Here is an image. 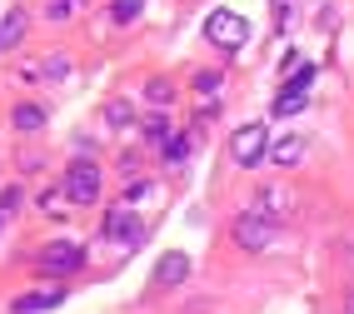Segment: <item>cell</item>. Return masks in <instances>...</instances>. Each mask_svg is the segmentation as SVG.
Instances as JSON below:
<instances>
[{
    "label": "cell",
    "mask_w": 354,
    "mask_h": 314,
    "mask_svg": "<svg viewBox=\"0 0 354 314\" xmlns=\"http://www.w3.org/2000/svg\"><path fill=\"white\" fill-rule=\"evenodd\" d=\"M65 200L70 205H95L100 200V165L95 160H70V170H65Z\"/></svg>",
    "instance_id": "6da1fadb"
},
{
    "label": "cell",
    "mask_w": 354,
    "mask_h": 314,
    "mask_svg": "<svg viewBox=\"0 0 354 314\" xmlns=\"http://www.w3.org/2000/svg\"><path fill=\"white\" fill-rule=\"evenodd\" d=\"M205 40H215L220 50H240V45L250 40V20L234 15V10H209V20H205Z\"/></svg>",
    "instance_id": "7a4b0ae2"
},
{
    "label": "cell",
    "mask_w": 354,
    "mask_h": 314,
    "mask_svg": "<svg viewBox=\"0 0 354 314\" xmlns=\"http://www.w3.org/2000/svg\"><path fill=\"white\" fill-rule=\"evenodd\" d=\"M265 150H270V130L259 125V120H254V125H245V130H234V135H230V160H234V165H245V170H250V165H259V160H265Z\"/></svg>",
    "instance_id": "3957f363"
},
{
    "label": "cell",
    "mask_w": 354,
    "mask_h": 314,
    "mask_svg": "<svg viewBox=\"0 0 354 314\" xmlns=\"http://www.w3.org/2000/svg\"><path fill=\"white\" fill-rule=\"evenodd\" d=\"M230 234H234V245H240V250H265L279 230H274L270 214H259V210H254V214H240V220L230 225Z\"/></svg>",
    "instance_id": "277c9868"
},
{
    "label": "cell",
    "mask_w": 354,
    "mask_h": 314,
    "mask_svg": "<svg viewBox=\"0 0 354 314\" xmlns=\"http://www.w3.org/2000/svg\"><path fill=\"white\" fill-rule=\"evenodd\" d=\"M40 264H45V275H75L80 264H85V250L75 245V239H55V245L45 250Z\"/></svg>",
    "instance_id": "5b68a950"
},
{
    "label": "cell",
    "mask_w": 354,
    "mask_h": 314,
    "mask_svg": "<svg viewBox=\"0 0 354 314\" xmlns=\"http://www.w3.org/2000/svg\"><path fill=\"white\" fill-rule=\"evenodd\" d=\"M105 239H115V245H140V239H145V225L135 220L130 210H110V220H105Z\"/></svg>",
    "instance_id": "8992f818"
},
{
    "label": "cell",
    "mask_w": 354,
    "mask_h": 314,
    "mask_svg": "<svg viewBox=\"0 0 354 314\" xmlns=\"http://www.w3.org/2000/svg\"><path fill=\"white\" fill-rule=\"evenodd\" d=\"M185 275H190V259H185L180 250H170L160 264H155V284L160 289H175V284H185Z\"/></svg>",
    "instance_id": "52a82bcc"
},
{
    "label": "cell",
    "mask_w": 354,
    "mask_h": 314,
    "mask_svg": "<svg viewBox=\"0 0 354 314\" xmlns=\"http://www.w3.org/2000/svg\"><path fill=\"white\" fill-rule=\"evenodd\" d=\"M60 299H65V289H35V295H20L10 309L15 314H45V309H55Z\"/></svg>",
    "instance_id": "ba28073f"
},
{
    "label": "cell",
    "mask_w": 354,
    "mask_h": 314,
    "mask_svg": "<svg viewBox=\"0 0 354 314\" xmlns=\"http://www.w3.org/2000/svg\"><path fill=\"white\" fill-rule=\"evenodd\" d=\"M20 40H26V10H10L0 20V50H15Z\"/></svg>",
    "instance_id": "9c48e42d"
},
{
    "label": "cell",
    "mask_w": 354,
    "mask_h": 314,
    "mask_svg": "<svg viewBox=\"0 0 354 314\" xmlns=\"http://www.w3.org/2000/svg\"><path fill=\"white\" fill-rule=\"evenodd\" d=\"M299 155H304V140L299 135H285L274 150H265V160H274V165H299Z\"/></svg>",
    "instance_id": "30bf717a"
},
{
    "label": "cell",
    "mask_w": 354,
    "mask_h": 314,
    "mask_svg": "<svg viewBox=\"0 0 354 314\" xmlns=\"http://www.w3.org/2000/svg\"><path fill=\"white\" fill-rule=\"evenodd\" d=\"M10 125L30 135V130H40V125H45V110H40V105H15V110H10Z\"/></svg>",
    "instance_id": "8fae6325"
},
{
    "label": "cell",
    "mask_w": 354,
    "mask_h": 314,
    "mask_svg": "<svg viewBox=\"0 0 354 314\" xmlns=\"http://www.w3.org/2000/svg\"><path fill=\"white\" fill-rule=\"evenodd\" d=\"M140 10H145V0H115L110 20H115V26H130V20H140Z\"/></svg>",
    "instance_id": "7c38bea8"
},
{
    "label": "cell",
    "mask_w": 354,
    "mask_h": 314,
    "mask_svg": "<svg viewBox=\"0 0 354 314\" xmlns=\"http://www.w3.org/2000/svg\"><path fill=\"white\" fill-rule=\"evenodd\" d=\"M285 210H290L285 190H259V214H285Z\"/></svg>",
    "instance_id": "4fadbf2b"
},
{
    "label": "cell",
    "mask_w": 354,
    "mask_h": 314,
    "mask_svg": "<svg viewBox=\"0 0 354 314\" xmlns=\"http://www.w3.org/2000/svg\"><path fill=\"white\" fill-rule=\"evenodd\" d=\"M185 155H190V135H165V160L185 165Z\"/></svg>",
    "instance_id": "5bb4252c"
},
{
    "label": "cell",
    "mask_w": 354,
    "mask_h": 314,
    "mask_svg": "<svg viewBox=\"0 0 354 314\" xmlns=\"http://www.w3.org/2000/svg\"><path fill=\"white\" fill-rule=\"evenodd\" d=\"M310 85H315V65H299V70H295V80H290L285 90H290V95H304Z\"/></svg>",
    "instance_id": "9a60e30c"
},
{
    "label": "cell",
    "mask_w": 354,
    "mask_h": 314,
    "mask_svg": "<svg viewBox=\"0 0 354 314\" xmlns=\"http://www.w3.org/2000/svg\"><path fill=\"white\" fill-rule=\"evenodd\" d=\"M145 95H150L155 105H170V100H175V90L165 85V80H150V85H145Z\"/></svg>",
    "instance_id": "2e32d148"
},
{
    "label": "cell",
    "mask_w": 354,
    "mask_h": 314,
    "mask_svg": "<svg viewBox=\"0 0 354 314\" xmlns=\"http://www.w3.org/2000/svg\"><path fill=\"white\" fill-rule=\"evenodd\" d=\"M105 120H110V125H130V105L125 100H110L105 105Z\"/></svg>",
    "instance_id": "e0dca14e"
},
{
    "label": "cell",
    "mask_w": 354,
    "mask_h": 314,
    "mask_svg": "<svg viewBox=\"0 0 354 314\" xmlns=\"http://www.w3.org/2000/svg\"><path fill=\"white\" fill-rule=\"evenodd\" d=\"M195 90H200V95H215V90H220V75H215V70H205V75H195Z\"/></svg>",
    "instance_id": "ac0fdd59"
},
{
    "label": "cell",
    "mask_w": 354,
    "mask_h": 314,
    "mask_svg": "<svg viewBox=\"0 0 354 314\" xmlns=\"http://www.w3.org/2000/svg\"><path fill=\"white\" fill-rule=\"evenodd\" d=\"M15 210H20V190H6V195H0V220L15 214Z\"/></svg>",
    "instance_id": "d6986e66"
},
{
    "label": "cell",
    "mask_w": 354,
    "mask_h": 314,
    "mask_svg": "<svg viewBox=\"0 0 354 314\" xmlns=\"http://www.w3.org/2000/svg\"><path fill=\"white\" fill-rule=\"evenodd\" d=\"M145 130H150L155 140H165V135H170V120H165V115H150V120H145Z\"/></svg>",
    "instance_id": "ffe728a7"
},
{
    "label": "cell",
    "mask_w": 354,
    "mask_h": 314,
    "mask_svg": "<svg viewBox=\"0 0 354 314\" xmlns=\"http://www.w3.org/2000/svg\"><path fill=\"white\" fill-rule=\"evenodd\" d=\"M70 10H75V0H55V6H45V15H50V20H65Z\"/></svg>",
    "instance_id": "44dd1931"
},
{
    "label": "cell",
    "mask_w": 354,
    "mask_h": 314,
    "mask_svg": "<svg viewBox=\"0 0 354 314\" xmlns=\"http://www.w3.org/2000/svg\"><path fill=\"white\" fill-rule=\"evenodd\" d=\"M45 75H70V60L55 55V60H45Z\"/></svg>",
    "instance_id": "7402d4cb"
},
{
    "label": "cell",
    "mask_w": 354,
    "mask_h": 314,
    "mask_svg": "<svg viewBox=\"0 0 354 314\" xmlns=\"http://www.w3.org/2000/svg\"><path fill=\"white\" fill-rule=\"evenodd\" d=\"M349 314H354V295H349Z\"/></svg>",
    "instance_id": "603a6c76"
}]
</instances>
